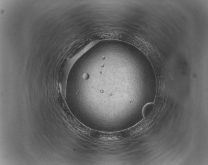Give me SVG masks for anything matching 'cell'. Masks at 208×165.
<instances>
[{
	"label": "cell",
	"instance_id": "cell-1",
	"mask_svg": "<svg viewBox=\"0 0 208 165\" xmlns=\"http://www.w3.org/2000/svg\"><path fill=\"white\" fill-rule=\"evenodd\" d=\"M154 106L153 103H148L145 105L143 110V115L145 117H146L151 112Z\"/></svg>",
	"mask_w": 208,
	"mask_h": 165
}]
</instances>
